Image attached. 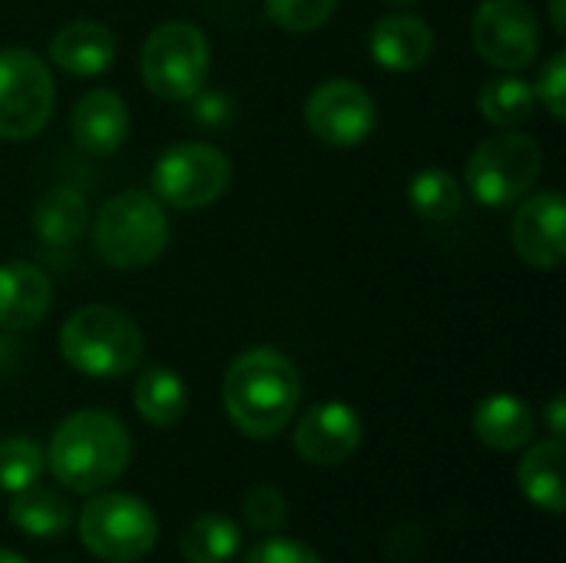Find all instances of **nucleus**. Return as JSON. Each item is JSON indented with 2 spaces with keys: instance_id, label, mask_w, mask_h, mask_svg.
<instances>
[{
  "instance_id": "nucleus-1",
  "label": "nucleus",
  "mask_w": 566,
  "mask_h": 563,
  "mask_svg": "<svg viewBox=\"0 0 566 563\" xmlns=\"http://www.w3.org/2000/svg\"><path fill=\"white\" fill-rule=\"evenodd\" d=\"M302 375L279 348L242 352L222 378V405L229 421L255 441L275 438L298 411Z\"/></svg>"
},
{
  "instance_id": "nucleus-2",
  "label": "nucleus",
  "mask_w": 566,
  "mask_h": 563,
  "mask_svg": "<svg viewBox=\"0 0 566 563\" xmlns=\"http://www.w3.org/2000/svg\"><path fill=\"white\" fill-rule=\"evenodd\" d=\"M129 458L133 441L126 425L109 411L83 408L53 431L46 465L66 491L96 494L129 468Z\"/></svg>"
},
{
  "instance_id": "nucleus-3",
  "label": "nucleus",
  "mask_w": 566,
  "mask_h": 563,
  "mask_svg": "<svg viewBox=\"0 0 566 563\" xmlns=\"http://www.w3.org/2000/svg\"><path fill=\"white\" fill-rule=\"evenodd\" d=\"M146 352L139 325L113 305H83L60 329V355L90 378H123Z\"/></svg>"
},
{
  "instance_id": "nucleus-4",
  "label": "nucleus",
  "mask_w": 566,
  "mask_h": 563,
  "mask_svg": "<svg viewBox=\"0 0 566 563\" xmlns=\"http://www.w3.org/2000/svg\"><path fill=\"white\" fill-rule=\"evenodd\" d=\"M166 242H169L166 209L156 196L143 189H126L113 196L93 222V246L99 259L123 272L156 262Z\"/></svg>"
},
{
  "instance_id": "nucleus-5",
  "label": "nucleus",
  "mask_w": 566,
  "mask_h": 563,
  "mask_svg": "<svg viewBox=\"0 0 566 563\" xmlns=\"http://www.w3.org/2000/svg\"><path fill=\"white\" fill-rule=\"evenodd\" d=\"M80 541L83 548L106 563L143 561L159 541V521L146 501L136 494H96L80 511Z\"/></svg>"
},
{
  "instance_id": "nucleus-6",
  "label": "nucleus",
  "mask_w": 566,
  "mask_h": 563,
  "mask_svg": "<svg viewBox=\"0 0 566 563\" xmlns=\"http://www.w3.org/2000/svg\"><path fill=\"white\" fill-rule=\"evenodd\" d=\"M544 169V149L521 129H501L488 136L468 159V189L481 206L501 209L524 199Z\"/></svg>"
},
{
  "instance_id": "nucleus-7",
  "label": "nucleus",
  "mask_w": 566,
  "mask_h": 563,
  "mask_svg": "<svg viewBox=\"0 0 566 563\" xmlns=\"http://www.w3.org/2000/svg\"><path fill=\"white\" fill-rule=\"evenodd\" d=\"M139 70L159 100H192L209 76V40L189 20H166L146 37Z\"/></svg>"
},
{
  "instance_id": "nucleus-8",
  "label": "nucleus",
  "mask_w": 566,
  "mask_h": 563,
  "mask_svg": "<svg viewBox=\"0 0 566 563\" xmlns=\"http://www.w3.org/2000/svg\"><path fill=\"white\" fill-rule=\"evenodd\" d=\"M232 183V163L209 143H176L153 166V189L172 209H202L222 199Z\"/></svg>"
},
{
  "instance_id": "nucleus-9",
  "label": "nucleus",
  "mask_w": 566,
  "mask_h": 563,
  "mask_svg": "<svg viewBox=\"0 0 566 563\" xmlns=\"http://www.w3.org/2000/svg\"><path fill=\"white\" fill-rule=\"evenodd\" d=\"M56 86L46 63L23 50H0V139H30L53 116Z\"/></svg>"
},
{
  "instance_id": "nucleus-10",
  "label": "nucleus",
  "mask_w": 566,
  "mask_h": 563,
  "mask_svg": "<svg viewBox=\"0 0 566 563\" xmlns=\"http://www.w3.org/2000/svg\"><path fill=\"white\" fill-rule=\"evenodd\" d=\"M305 123L318 143L352 149V146H361L375 133L378 106L361 83L335 76L312 90L305 103Z\"/></svg>"
},
{
  "instance_id": "nucleus-11",
  "label": "nucleus",
  "mask_w": 566,
  "mask_h": 563,
  "mask_svg": "<svg viewBox=\"0 0 566 563\" xmlns=\"http://www.w3.org/2000/svg\"><path fill=\"white\" fill-rule=\"evenodd\" d=\"M471 37L478 53L497 70H524L541 53V23L524 0H484Z\"/></svg>"
},
{
  "instance_id": "nucleus-12",
  "label": "nucleus",
  "mask_w": 566,
  "mask_h": 563,
  "mask_svg": "<svg viewBox=\"0 0 566 563\" xmlns=\"http://www.w3.org/2000/svg\"><path fill=\"white\" fill-rule=\"evenodd\" d=\"M564 222L566 206L557 189H544L524 199L511 222V239H514L517 256L531 269H541V272L560 269L566 259Z\"/></svg>"
},
{
  "instance_id": "nucleus-13",
  "label": "nucleus",
  "mask_w": 566,
  "mask_h": 563,
  "mask_svg": "<svg viewBox=\"0 0 566 563\" xmlns=\"http://www.w3.org/2000/svg\"><path fill=\"white\" fill-rule=\"evenodd\" d=\"M295 455L315 468H335L348 461L361 445V418L345 402L312 405L292 435Z\"/></svg>"
},
{
  "instance_id": "nucleus-14",
  "label": "nucleus",
  "mask_w": 566,
  "mask_h": 563,
  "mask_svg": "<svg viewBox=\"0 0 566 563\" xmlns=\"http://www.w3.org/2000/svg\"><path fill=\"white\" fill-rule=\"evenodd\" d=\"M70 136L90 156L116 153L129 136V113L123 96L103 86L83 93L70 116Z\"/></svg>"
},
{
  "instance_id": "nucleus-15",
  "label": "nucleus",
  "mask_w": 566,
  "mask_h": 563,
  "mask_svg": "<svg viewBox=\"0 0 566 563\" xmlns=\"http://www.w3.org/2000/svg\"><path fill=\"white\" fill-rule=\"evenodd\" d=\"M371 60L391 73H411L434 53V30L415 13H388L371 27Z\"/></svg>"
},
{
  "instance_id": "nucleus-16",
  "label": "nucleus",
  "mask_w": 566,
  "mask_h": 563,
  "mask_svg": "<svg viewBox=\"0 0 566 563\" xmlns=\"http://www.w3.org/2000/svg\"><path fill=\"white\" fill-rule=\"evenodd\" d=\"M53 305V285L33 262L0 265V329L27 332L46 319Z\"/></svg>"
},
{
  "instance_id": "nucleus-17",
  "label": "nucleus",
  "mask_w": 566,
  "mask_h": 563,
  "mask_svg": "<svg viewBox=\"0 0 566 563\" xmlns=\"http://www.w3.org/2000/svg\"><path fill=\"white\" fill-rule=\"evenodd\" d=\"M50 60L70 76H99L116 60V33L99 20H73L50 40Z\"/></svg>"
},
{
  "instance_id": "nucleus-18",
  "label": "nucleus",
  "mask_w": 566,
  "mask_h": 563,
  "mask_svg": "<svg viewBox=\"0 0 566 563\" xmlns=\"http://www.w3.org/2000/svg\"><path fill=\"white\" fill-rule=\"evenodd\" d=\"M534 411L517 395H491L474 411V435L494 451H517L534 438Z\"/></svg>"
},
{
  "instance_id": "nucleus-19",
  "label": "nucleus",
  "mask_w": 566,
  "mask_h": 563,
  "mask_svg": "<svg viewBox=\"0 0 566 563\" xmlns=\"http://www.w3.org/2000/svg\"><path fill=\"white\" fill-rule=\"evenodd\" d=\"M517 484L531 504H537L541 511L560 514L564 511V441L551 438V441L534 445L517 468Z\"/></svg>"
},
{
  "instance_id": "nucleus-20",
  "label": "nucleus",
  "mask_w": 566,
  "mask_h": 563,
  "mask_svg": "<svg viewBox=\"0 0 566 563\" xmlns=\"http://www.w3.org/2000/svg\"><path fill=\"white\" fill-rule=\"evenodd\" d=\"M90 222V206L86 199L70 189V186H53L46 189L36 206H33V232L56 249L73 246Z\"/></svg>"
},
{
  "instance_id": "nucleus-21",
  "label": "nucleus",
  "mask_w": 566,
  "mask_h": 563,
  "mask_svg": "<svg viewBox=\"0 0 566 563\" xmlns=\"http://www.w3.org/2000/svg\"><path fill=\"white\" fill-rule=\"evenodd\" d=\"M133 405L143 421H149L156 428H169V425L182 421V415L189 408V392H186V382L172 368H146L136 378Z\"/></svg>"
},
{
  "instance_id": "nucleus-22",
  "label": "nucleus",
  "mask_w": 566,
  "mask_h": 563,
  "mask_svg": "<svg viewBox=\"0 0 566 563\" xmlns=\"http://www.w3.org/2000/svg\"><path fill=\"white\" fill-rule=\"evenodd\" d=\"M10 521L30 538H56L73 524V508L60 491L43 488V484H30V488L13 494Z\"/></svg>"
},
{
  "instance_id": "nucleus-23",
  "label": "nucleus",
  "mask_w": 566,
  "mask_h": 563,
  "mask_svg": "<svg viewBox=\"0 0 566 563\" xmlns=\"http://www.w3.org/2000/svg\"><path fill=\"white\" fill-rule=\"evenodd\" d=\"M179 551L189 563H229L242 551V528L226 514H199L186 524Z\"/></svg>"
},
{
  "instance_id": "nucleus-24",
  "label": "nucleus",
  "mask_w": 566,
  "mask_h": 563,
  "mask_svg": "<svg viewBox=\"0 0 566 563\" xmlns=\"http://www.w3.org/2000/svg\"><path fill=\"white\" fill-rule=\"evenodd\" d=\"M481 116L501 129H517L527 119H534L537 113V93L531 83H524L521 76H497L488 80L481 96H478Z\"/></svg>"
},
{
  "instance_id": "nucleus-25",
  "label": "nucleus",
  "mask_w": 566,
  "mask_h": 563,
  "mask_svg": "<svg viewBox=\"0 0 566 563\" xmlns=\"http://www.w3.org/2000/svg\"><path fill=\"white\" fill-rule=\"evenodd\" d=\"M408 202L421 219L431 222H451L454 216H461L464 209V192L461 183L438 166L418 169L408 183Z\"/></svg>"
},
{
  "instance_id": "nucleus-26",
  "label": "nucleus",
  "mask_w": 566,
  "mask_h": 563,
  "mask_svg": "<svg viewBox=\"0 0 566 563\" xmlns=\"http://www.w3.org/2000/svg\"><path fill=\"white\" fill-rule=\"evenodd\" d=\"M46 461L36 441L30 438H0V491L17 494L40 481Z\"/></svg>"
},
{
  "instance_id": "nucleus-27",
  "label": "nucleus",
  "mask_w": 566,
  "mask_h": 563,
  "mask_svg": "<svg viewBox=\"0 0 566 563\" xmlns=\"http://www.w3.org/2000/svg\"><path fill=\"white\" fill-rule=\"evenodd\" d=\"M335 7H338V0H265V10L275 20V27H282L289 33L318 30L335 13Z\"/></svg>"
},
{
  "instance_id": "nucleus-28",
  "label": "nucleus",
  "mask_w": 566,
  "mask_h": 563,
  "mask_svg": "<svg viewBox=\"0 0 566 563\" xmlns=\"http://www.w3.org/2000/svg\"><path fill=\"white\" fill-rule=\"evenodd\" d=\"M242 521L252 531L275 534L289 521V504H285L282 491L272 484H252L242 498Z\"/></svg>"
},
{
  "instance_id": "nucleus-29",
  "label": "nucleus",
  "mask_w": 566,
  "mask_h": 563,
  "mask_svg": "<svg viewBox=\"0 0 566 563\" xmlns=\"http://www.w3.org/2000/svg\"><path fill=\"white\" fill-rule=\"evenodd\" d=\"M534 93H537V103H544V106L551 110V116L560 123V119L566 116V110H564L566 53L564 50H557V53H551V56H547V63L541 66V76H537Z\"/></svg>"
},
{
  "instance_id": "nucleus-30",
  "label": "nucleus",
  "mask_w": 566,
  "mask_h": 563,
  "mask_svg": "<svg viewBox=\"0 0 566 563\" xmlns=\"http://www.w3.org/2000/svg\"><path fill=\"white\" fill-rule=\"evenodd\" d=\"M242 563H322V557L308 544H302V541L269 538V541H259L255 548H249V554H245Z\"/></svg>"
},
{
  "instance_id": "nucleus-31",
  "label": "nucleus",
  "mask_w": 566,
  "mask_h": 563,
  "mask_svg": "<svg viewBox=\"0 0 566 563\" xmlns=\"http://www.w3.org/2000/svg\"><path fill=\"white\" fill-rule=\"evenodd\" d=\"M564 405H566L564 395H554V402H551V408H547V425H551L554 438H560V441H564V431H566Z\"/></svg>"
},
{
  "instance_id": "nucleus-32",
  "label": "nucleus",
  "mask_w": 566,
  "mask_h": 563,
  "mask_svg": "<svg viewBox=\"0 0 566 563\" xmlns=\"http://www.w3.org/2000/svg\"><path fill=\"white\" fill-rule=\"evenodd\" d=\"M564 0H551V23L557 33H566V20H564Z\"/></svg>"
},
{
  "instance_id": "nucleus-33",
  "label": "nucleus",
  "mask_w": 566,
  "mask_h": 563,
  "mask_svg": "<svg viewBox=\"0 0 566 563\" xmlns=\"http://www.w3.org/2000/svg\"><path fill=\"white\" fill-rule=\"evenodd\" d=\"M0 563H30L27 557H20V554H13V551H3L0 548Z\"/></svg>"
},
{
  "instance_id": "nucleus-34",
  "label": "nucleus",
  "mask_w": 566,
  "mask_h": 563,
  "mask_svg": "<svg viewBox=\"0 0 566 563\" xmlns=\"http://www.w3.org/2000/svg\"><path fill=\"white\" fill-rule=\"evenodd\" d=\"M385 3H391V7H408V3H418V0H385Z\"/></svg>"
}]
</instances>
